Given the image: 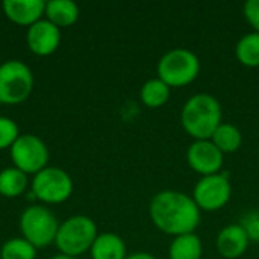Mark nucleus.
<instances>
[{
  "label": "nucleus",
  "instance_id": "obj_1",
  "mask_svg": "<svg viewBox=\"0 0 259 259\" xmlns=\"http://www.w3.org/2000/svg\"><path fill=\"white\" fill-rule=\"evenodd\" d=\"M200 212L191 196L176 190L156 193L149 205V215L155 228L173 238L196 232L200 225Z\"/></svg>",
  "mask_w": 259,
  "mask_h": 259
},
{
  "label": "nucleus",
  "instance_id": "obj_2",
  "mask_svg": "<svg viewBox=\"0 0 259 259\" xmlns=\"http://www.w3.org/2000/svg\"><path fill=\"white\" fill-rule=\"evenodd\" d=\"M223 123V108L219 99L208 93L191 96L182 106L181 124L196 140H211L215 129Z\"/></svg>",
  "mask_w": 259,
  "mask_h": 259
},
{
  "label": "nucleus",
  "instance_id": "obj_3",
  "mask_svg": "<svg viewBox=\"0 0 259 259\" xmlns=\"http://www.w3.org/2000/svg\"><path fill=\"white\" fill-rule=\"evenodd\" d=\"M156 74L170 88H184L199 77L200 59L188 49H171L158 61Z\"/></svg>",
  "mask_w": 259,
  "mask_h": 259
},
{
  "label": "nucleus",
  "instance_id": "obj_4",
  "mask_svg": "<svg viewBox=\"0 0 259 259\" xmlns=\"http://www.w3.org/2000/svg\"><path fill=\"white\" fill-rule=\"evenodd\" d=\"M97 235V226L90 217L73 215L59 225L55 244L62 255L74 258L91 250Z\"/></svg>",
  "mask_w": 259,
  "mask_h": 259
},
{
  "label": "nucleus",
  "instance_id": "obj_5",
  "mask_svg": "<svg viewBox=\"0 0 259 259\" xmlns=\"http://www.w3.org/2000/svg\"><path fill=\"white\" fill-rule=\"evenodd\" d=\"M59 223L55 214L44 206H29L20 217V231L23 238L29 241L35 249L47 247L55 243Z\"/></svg>",
  "mask_w": 259,
  "mask_h": 259
},
{
  "label": "nucleus",
  "instance_id": "obj_6",
  "mask_svg": "<svg viewBox=\"0 0 259 259\" xmlns=\"http://www.w3.org/2000/svg\"><path fill=\"white\" fill-rule=\"evenodd\" d=\"M32 88L33 74L26 64L11 59L0 65V103H21L30 96Z\"/></svg>",
  "mask_w": 259,
  "mask_h": 259
},
{
  "label": "nucleus",
  "instance_id": "obj_7",
  "mask_svg": "<svg viewBox=\"0 0 259 259\" xmlns=\"http://www.w3.org/2000/svg\"><path fill=\"white\" fill-rule=\"evenodd\" d=\"M232 196V184L226 173L203 176L193 190V200L200 211L215 212L223 209Z\"/></svg>",
  "mask_w": 259,
  "mask_h": 259
},
{
  "label": "nucleus",
  "instance_id": "obj_8",
  "mask_svg": "<svg viewBox=\"0 0 259 259\" xmlns=\"http://www.w3.org/2000/svg\"><path fill=\"white\" fill-rule=\"evenodd\" d=\"M11 158L15 168L26 175H36L47 167L49 150L44 141L32 134H24L17 138L11 147Z\"/></svg>",
  "mask_w": 259,
  "mask_h": 259
},
{
  "label": "nucleus",
  "instance_id": "obj_9",
  "mask_svg": "<svg viewBox=\"0 0 259 259\" xmlns=\"http://www.w3.org/2000/svg\"><path fill=\"white\" fill-rule=\"evenodd\" d=\"M32 190L35 197L44 203H62L73 193V181L58 167H46L35 175Z\"/></svg>",
  "mask_w": 259,
  "mask_h": 259
},
{
  "label": "nucleus",
  "instance_id": "obj_10",
  "mask_svg": "<svg viewBox=\"0 0 259 259\" xmlns=\"http://www.w3.org/2000/svg\"><path fill=\"white\" fill-rule=\"evenodd\" d=\"M187 162L193 171L203 176L222 173L225 155L211 140H196L187 150Z\"/></svg>",
  "mask_w": 259,
  "mask_h": 259
},
{
  "label": "nucleus",
  "instance_id": "obj_11",
  "mask_svg": "<svg viewBox=\"0 0 259 259\" xmlns=\"http://www.w3.org/2000/svg\"><path fill=\"white\" fill-rule=\"evenodd\" d=\"M61 42V30L49 20H39L27 30V46L38 56L52 55Z\"/></svg>",
  "mask_w": 259,
  "mask_h": 259
},
{
  "label": "nucleus",
  "instance_id": "obj_12",
  "mask_svg": "<svg viewBox=\"0 0 259 259\" xmlns=\"http://www.w3.org/2000/svg\"><path fill=\"white\" fill-rule=\"evenodd\" d=\"M250 240L240 223H232L225 226L215 238L217 252L225 259L241 258L247 252Z\"/></svg>",
  "mask_w": 259,
  "mask_h": 259
},
{
  "label": "nucleus",
  "instance_id": "obj_13",
  "mask_svg": "<svg viewBox=\"0 0 259 259\" xmlns=\"http://www.w3.org/2000/svg\"><path fill=\"white\" fill-rule=\"evenodd\" d=\"M3 11L6 17L20 26H32L41 20L46 12V2L42 0H5Z\"/></svg>",
  "mask_w": 259,
  "mask_h": 259
},
{
  "label": "nucleus",
  "instance_id": "obj_14",
  "mask_svg": "<svg viewBox=\"0 0 259 259\" xmlns=\"http://www.w3.org/2000/svg\"><path fill=\"white\" fill-rule=\"evenodd\" d=\"M90 252L93 259H126L127 256L123 238L111 232L97 235Z\"/></svg>",
  "mask_w": 259,
  "mask_h": 259
},
{
  "label": "nucleus",
  "instance_id": "obj_15",
  "mask_svg": "<svg viewBox=\"0 0 259 259\" xmlns=\"http://www.w3.org/2000/svg\"><path fill=\"white\" fill-rule=\"evenodd\" d=\"M47 20L56 27H68L79 18V8L71 0H50L46 3Z\"/></svg>",
  "mask_w": 259,
  "mask_h": 259
},
{
  "label": "nucleus",
  "instance_id": "obj_16",
  "mask_svg": "<svg viewBox=\"0 0 259 259\" xmlns=\"http://www.w3.org/2000/svg\"><path fill=\"white\" fill-rule=\"evenodd\" d=\"M202 255L203 244L196 232L175 237L168 247L170 259H202Z\"/></svg>",
  "mask_w": 259,
  "mask_h": 259
},
{
  "label": "nucleus",
  "instance_id": "obj_17",
  "mask_svg": "<svg viewBox=\"0 0 259 259\" xmlns=\"http://www.w3.org/2000/svg\"><path fill=\"white\" fill-rule=\"evenodd\" d=\"M170 94H171V88L165 82H162L159 77L146 80L140 91L141 102L150 109H158L164 106L168 102Z\"/></svg>",
  "mask_w": 259,
  "mask_h": 259
},
{
  "label": "nucleus",
  "instance_id": "obj_18",
  "mask_svg": "<svg viewBox=\"0 0 259 259\" xmlns=\"http://www.w3.org/2000/svg\"><path fill=\"white\" fill-rule=\"evenodd\" d=\"M211 141L214 143V146L223 153H234L237 152L241 144H243V135H241V131L231 124V123H222L215 132L212 134L211 137Z\"/></svg>",
  "mask_w": 259,
  "mask_h": 259
},
{
  "label": "nucleus",
  "instance_id": "obj_19",
  "mask_svg": "<svg viewBox=\"0 0 259 259\" xmlns=\"http://www.w3.org/2000/svg\"><path fill=\"white\" fill-rule=\"evenodd\" d=\"M235 56L244 67H259V33L252 30L243 35L235 46Z\"/></svg>",
  "mask_w": 259,
  "mask_h": 259
},
{
  "label": "nucleus",
  "instance_id": "obj_20",
  "mask_svg": "<svg viewBox=\"0 0 259 259\" xmlns=\"http://www.w3.org/2000/svg\"><path fill=\"white\" fill-rule=\"evenodd\" d=\"M27 187V176L15 167L0 171V194L5 197H18Z\"/></svg>",
  "mask_w": 259,
  "mask_h": 259
},
{
  "label": "nucleus",
  "instance_id": "obj_21",
  "mask_svg": "<svg viewBox=\"0 0 259 259\" xmlns=\"http://www.w3.org/2000/svg\"><path fill=\"white\" fill-rule=\"evenodd\" d=\"M36 249L24 238L8 240L0 250L2 259H35Z\"/></svg>",
  "mask_w": 259,
  "mask_h": 259
},
{
  "label": "nucleus",
  "instance_id": "obj_22",
  "mask_svg": "<svg viewBox=\"0 0 259 259\" xmlns=\"http://www.w3.org/2000/svg\"><path fill=\"white\" fill-rule=\"evenodd\" d=\"M20 137L18 126L14 120L0 115V150L12 147V144Z\"/></svg>",
  "mask_w": 259,
  "mask_h": 259
},
{
  "label": "nucleus",
  "instance_id": "obj_23",
  "mask_svg": "<svg viewBox=\"0 0 259 259\" xmlns=\"http://www.w3.org/2000/svg\"><path fill=\"white\" fill-rule=\"evenodd\" d=\"M240 225L246 231L250 243H259V211H252L246 214Z\"/></svg>",
  "mask_w": 259,
  "mask_h": 259
},
{
  "label": "nucleus",
  "instance_id": "obj_24",
  "mask_svg": "<svg viewBox=\"0 0 259 259\" xmlns=\"http://www.w3.org/2000/svg\"><path fill=\"white\" fill-rule=\"evenodd\" d=\"M243 14L253 32L259 33V0H247L243 6Z\"/></svg>",
  "mask_w": 259,
  "mask_h": 259
},
{
  "label": "nucleus",
  "instance_id": "obj_25",
  "mask_svg": "<svg viewBox=\"0 0 259 259\" xmlns=\"http://www.w3.org/2000/svg\"><path fill=\"white\" fill-rule=\"evenodd\" d=\"M126 259H156L152 253H147V252H135V253H131L127 255Z\"/></svg>",
  "mask_w": 259,
  "mask_h": 259
},
{
  "label": "nucleus",
  "instance_id": "obj_26",
  "mask_svg": "<svg viewBox=\"0 0 259 259\" xmlns=\"http://www.w3.org/2000/svg\"><path fill=\"white\" fill-rule=\"evenodd\" d=\"M52 259H74V258H71V256H67V255H62V253H61V255H55Z\"/></svg>",
  "mask_w": 259,
  "mask_h": 259
}]
</instances>
